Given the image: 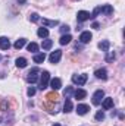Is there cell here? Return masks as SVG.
Segmentation results:
<instances>
[{
    "label": "cell",
    "instance_id": "obj_1",
    "mask_svg": "<svg viewBox=\"0 0 125 126\" xmlns=\"http://www.w3.org/2000/svg\"><path fill=\"white\" fill-rule=\"evenodd\" d=\"M38 75H40V69H38V67H32L31 70L27 73L25 79H27L28 84H34V82L38 81Z\"/></svg>",
    "mask_w": 125,
    "mask_h": 126
},
{
    "label": "cell",
    "instance_id": "obj_2",
    "mask_svg": "<svg viewBox=\"0 0 125 126\" xmlns=\"http://www.w3.org/2000/svg\"><path fill=\"white\" fill-rule=\"evenodd\" d=\"M49 81H50V73L47 72V70H44L43 73H41V76H40V90L43 91L44 88H47V85H49Z\"/></svg>",
    "mask_w": 125,
    "mask_h": 126
},
{
    "label": "cell",
    "instance_id": "obj_3",
    "mask_svg": "<svg viewBox=\"0 0 125 126\" xmlns=\"http://www.w3.org/2000/svg\"><path fill=\"white\" fill-rule=\"evenodd\" d=\"M87 79H88V76L85 75V73H83V75H72V82L75 84V85H84L85 82H87Z\"/></svg>",
    "mask_w": 125,
    "mask_h": 126
},
{
    "label": "cell",
    "instance_id": "obj_4",
    "mask_svg": "<svg viewBox=\"0 0 125 126\" xmlns=\"http://www.w3.org/2000/svg\"><path fill=\"white\" fill-rule=\"evenodd\" d=\"M61 57H62V50H55V51L50 53L49 60H50V63H59Z\"/></svg>",
    "mask_w": 125,
    "mask_h": 126
},
{
    "label": "cell",
    "instance_id": "obj_5",
    "mask_svg": "<svg viewBox=\"0 0 125 126\" xmlns=\"http://www.w3.org/2000/svg\"><path fill=\"white\" fill-rule=\"evenodd\" d=\"M103 98H104V93H103V90H97V91L93 94V104L99 106V104L102 103Z\"/></svg>",
    "mask_w": 125,
    "mask_h": 126
},
{
    "label": "cell",
    "instance_id": "obj_6",
    "mask_svg": "<svg viewBox=\"0 0 125 126\" xmlns=\"http://www.w3.org/2000/svg\"><path fill=\"white\" fill-rule=\"evenodd\" d=\"M49 82H50V88H52L53 91H58V90H61V87H62V81H61L59 78H53V79H50Z\"/></svg>",
    "mask_w": 125,
    "mask_h": 126
},
{
    "label": "cell",
    "instance_id": "obj_7",
    "mask_svg": "<svg viewBox=\"0 0 125 126\" xmlns=\"http://www.w3.org/2000/svg\"><path fill=\"white\" fill-rule=\"evenodd\" d=\"M77 19H78V22H84V21L90 19V12H87V10H80V12L77 13Z\"/></svg>",
    "mask_w": 125,
    "mask_h": 126
},
{
    "label": "cell",
    "instance_id": "obj_8",
    "mask_svg": "<svg viewBox=\"0 0 125 126\" xmlns=\"http://www.w3.org/2000/svg\"><path fill=\"white\" fill-rule=\"evenodd\" d=\"M91 32L90 31H84L81 32V35H80V41L83 43V44H87V43H90V40H91Z\"/></svg>",
    "mask_w": 125,
    "mask_h": 126
},
{
    "label": "cell",
    "instance_id": "obj_9",
    "mask_svg": "<svg viewBox=\"0 0 125 126\" xmlns=\"http://www.w3.org/2000/svg\"><path fill=\"white\" fill-rule=\"evenodd\" d=\"M102 106H103V109H104V110H110V109L113 107V98H110V97H106V98H103V103H102Z\"/></svg>",
    "mask_w": 125,
    "mask_h": 126
},
{
    "label": "cell",
    "instance_id": "obj_10",
    "mask_svg": "<svg viewBox=\"0 0 125 126\" xmlns=\"http://www.w3.org/2000/svg\"><path fill=\"white\" fill-rule=\"evenodd\" d=\"M88 110H90V107H88L87 104H78V106H77V113H78L80 116L87 114V113H88Z\"/></svg>",
    "mask_w": 125,
    "mask_h": 126
},
{
    "label": "cell",
    "instance_id": "obj_11",
    "mask_svg": "<svg viewBox=\"0 0 125 126\" xmlns=\"http://www.w3.org/2000/svg\"><path fill=\"white\" fill-rule=\"evenodd\" d=\"M94 75H96L97 79H106V78H107V70H106L104 67H102V69H97V70L94 72Z\"/></svg>",
    "mask_w": 125,
    "mask_h": 126
},
{
    "label": "cell",
    "instance_id": "obj_12",
    "mask_svg": "<svg viewBox=\"0 0 125 126\" xmlns=\"http://www.w3.org/2000/svg\"><path fill=\"white\" fill-rule=\"evenodd\" d=\"M41 22H43V25H44V28H47V27H56V25H59V21H56V19H46V18H43L41 19Z\"/></svg>",
    "mask_w": 125,
    "mask_h": 126
},
{
    "label": "cell",
    "instance_id": "obj_13",
    "mask_svg": "<svg viewBox=\"0 0 125 126\" xmlns=\"http://www.w3.org/2000/svg\"><path fill=\"white\" fill-rule=\"evenodd\" d=\"M10 47V41L6 37H0V50H9Z\"/></svg>",
    "mask_w": 125,
    "mask_h": 126
},
{
    "label": "cell",
    "instance_id": "obj_14",
    "mask_svg": "<svg viewBox=\"0 0 125 126\" xmlns=\"http://www.w3.org/2000/svg\"><path fill=\"white\" fill-rule=\"evenodd\" d=\"M100 12L104 13V15H112L113 12V7L110 4H104V6H100Z\"/></svg>",
    "mask_w": 125,
    "mask_h": 126
},
{
    "label": "cell",
    "instance_id": "obj_15",
    "mask_svg": "<svg viewBox=\"0 0 125 126\" xmlns=\"http://www.w3.org/2000/svg\"><path fill=\"white\" fill-rule=\"evenodd\" d=\"M71 40H72V37L69 34H63L62 37H61V40H59V43H61V46H66V44L71 43Z\"/></svg>",
    "mask_w": 125,
    "mask_h": 126
},
{
    "label": "cell",
    "instance_id": "obj_16",
    "mask_svg": "<svg viewBox=\"0 0 125 126\" xmlns=\"http://www.w3.org/2000/svg\"><path fill=\"white\" fill-rule=\"evenodd\" d=\"M58 98H59V95L56 94L55 91H52V93H49V94L46 95V100H47L49 103H56V101H58Z\"/></svg>",
    "mask_w": 125,
    "mask_h": 126
},
{
    "label": "cell",
    "instance_id": "obj_17",
    "mask_svg": "<svg viewBox=\"0 0 125 126\" xmlns=\"http://www.w3.org/2000/svg\"><path fill=\"white\" fill-rule=\"evenodd\" d=\"M74 97H75L77 100H84V98L87 97V93H85L84 90H77V91H74Z\"/></svg>",
    "mask_w": 125,
    "mask_h": 126
},
{
    "label": "cell",
    "instance_id": "obj_18",
    "mask_svg": "<svg viewBox=\"0 0 125 126\" xmlns=\"http://www.w3.org/2000/svg\"><path fill=\"white\" fill-rule=\"evenodd\" d=\"M44 60H46V54H44V53H35V54H34V62L35 63L40 64V63H43Z\"/></svg>",
    "mask_w": 125,
    "mask_h": 126
},
{
    "label": "cell",
    "instance_id": "obj_19",
    "mask_svg": "<svg viewBox=\"0 0 125 126\" xmlns=\"http://www.w3.org/2000/svg\"><path fill=\"white\" fill-rule=\"evenodd\" d=\"M72 107H74V106H72L71 98H66V100H65V104H63V111H65V113H69V111L72 110Z\"/></svg>",
    "mask_w": 125,
    "mask_h": 126
},
{
    "label": "cell",
    "instance_id": "obj_20",
    "mask_svg": "<svg viewBox=\"0 0 125 126\" xmlns=\"http://www.w3.org/2000/svg\"><path fill=\"white\" fill-rule=\"evenodd\" d=\"M25 44H27V40H25V38H19V40H16V41H15L13 47H15L16 50H19V48H22Z\"/></svg>",
    "mask_w": 125,
    "mask_h": 126
},
{
    "label": "cell",
    "instance_id": "obj_21",
    "mask_svg": "<svg viewBox=\"0 0 125 126\" xmlns=\"http://www.w3.org/2000/svg\"><path fill=\"white\" fill-rule=\"evenodd\" d=\"M37 35L40 37V38H47L49 37V30L47 28H38V31H37Z\"/></svg>",
    "mask_w": 125,
    "mask_h": 126
},
{
    "label": "cell",
    "instance_id": "obj_22",
    "mask_svg": "<svg viewBox=\"0 0 125 126\" xmlns=\"http://www.w3.org/2000/svg\"><path fill=\"white\" fill-rule=\"evenodd\" d=\"M52 46H53V40H43V43H41L43 50H50Z\"/></svg>",
    "mask_w": 125,
    "mask_h": 126
},
{
    "label": "cell",
    "instance_id": "obj_23",
    "mask_svg": "<svg viewBox=\"0 0 125 126\" xmlns=\"http://www.w3.org/2000/svg\"><path fill=\"white\" fill-rule=\"evenodd\" d=\"M109 47H110V43H109V41H106V40L99 43V48H100V50H103V51H109Z\"/></svg>",
    "mask_w": 125,
    "mask_h": 126
},
{
    "label": "cell",
    "instance_id": "obj_24",
    "mask_svg": "<svg viewBox=\"0 0 125 126\" xmlns=\"http://www.w3.org/2000/svg\"><path fill=\"white\" fill-rule=\"evenodd\" d=\"M27 48H28V51H30V53H37L40 47H38V44H37V43H30V44L27 46Z\"/></svg>",
    "mask_w": 125,
    "mask_h": 126
},
{
    "label": "cell",
    "instance_id": "obj_25",
    "mask_svg": "<svg viewBox=\"0 0 125 126\" xmlns=\"http://www.w3.org/2000/svg\"><path fill=\"white\" fill-rule=\"evenodd\" d=\"M15 63H16V66H18V67H21V69H22V67H25V66H27V59H25V57H18Z\"/></svg>",
    "mask_w": 125,
    "mask_h": 126
},
{
    "label": "cell",
    "instance_id": "obj_26",
    "mask_svg": "<svg viewBox=\"0 0 125 126\" xmlns=\"http://www.w3.org/2000/svg\"><path fill=\"white\" fill-rule=\"evenodd\" d=\"M107 54H106V62H113L115 60V57H116V54L113 53V51H106Z\"/></svg>",
    "mask_w": 125,
    "mask_h": 126
},
{
    "label": "cell",
    "instance_id": "obj_27",
    "mask_svg": "<svg viewBox=\"0 0 125 126\" xmlns=\"http://www.w3.org/2000/svg\"><path fill=\"white\" fill-rule=\"evenodd\" d=\"M63 94H65V98H71V95H74V88L72 87H68Z\"/></svg>",
    "mask_w": 125,
    "mask_h": 126
},
{
    "label": "cell",
    "instance_id": "obj_28",
    "mask_svg": "<svg viewBox=\"0 0 125 126\" xmlns=\"http://www.w3.org/2000/svg\"><path fill=\"white\" fill-rule=\"evenodd\" d=\"M30 21H31V22H38V21H40V15H38V13H31V15H30Z\"/></svg>",
    "mask_w": 125,
    "mask_h": 126
},
{
    "label": "cell",
    "instance_id": "obj_29",
    "mask_svg": "<svg viewBox=\"0 0 125 126\" xmlns=\"http://www.w3.org/2000/svg\"><path fill=\"white\" fill-rule=\"evenodd\" d=\"M104 119V113L103 111H97L96 113V120H103Z\"/></svg>",
    "mask_w": 125,
    "mask_h": 126
},
{
    "label": "cell",
    "instance_id": "obj_30",
    "mask_svg": "<svg viewBox=\"0 0 125 126\" xmlns=\"http://www.w3.org/2000/svg\"><path fill=\"white\" fill-rule=\"evenodd\" d=\"M69 30H71V28H69L68 25H62V27H61V32H62V34H69Z\"/></svg>",
    "mask_w": 125,
    "mask_h": 126
},
{
    "label": "cell",
    "instance_id": "obj_31",
    "mask_svg": "<svg viewBox=\"0 0 125 126\" xmlns=\"http://www.w3.org/2000/svg\"><path fill=\"white\" fill-rule=\"evenodd\" d=\"M27 94H28V97H32V95L35 94V88H34V87H30L28 91H27Z\"/></svg>",
    "mask_w": 125,
    "mask_h": 126
},
{
    "label": "cell",
    "instance_id": "obj_32",
    "mask_svg": "<svg viewBox=\"0 0 125 126\" xmlns=\"http://www.w3.org/2000/svg\"><path fill=\"white\" fill-rule=\"evenodd\" d=\"M93 28H94V30H99V28H100L99 22H93Z\"/></svg>",
    "mask_w": 125,
    "mask_h": 126
},
{
    "label": "cell",
    "instance_id": "obj_33",
    "mask_svg": "<svg viewBox=\"0 0 125 126\" xmlns=\"http://www.w3.org/2000/svg\"><path fill=\"white\" fill-rule=\"evenodd\" d=\"M18 3H25V0H18Z\"/></svg>",
    "mask_w": 125,
    "mask_h": 126
},
{
    "label": "cell",
    "instance_id": "obj_34",
    "mask_svg": "<svg viewBox=\"0 0 125 126\" xmlns=\"http://www.w3.org/2000/svg\"><path fill=\"white\" fill-rule=\"evenodd\" d=\"M53 126H61V125H59V123H55V125H53Z\"/></svg>",
    "mask_w": 125,
    "mask_h": 126
},
{
    "label": "cell",
    "instance_id": "obj_35",
    "mask_svg": "<svg viewBox=\"0 0 125 126\" xmlns=\"http://www.w3.org/2000/svg\"><path fill=\"white\" fill-rule=\"evenodd\" d=\"M0 60H1V56H0Z\"/></svg>",
    "mask_w": 125,
    "mask_h": 126
}]
</instances>
